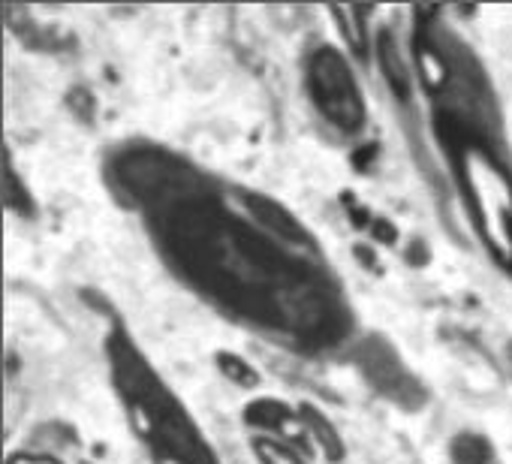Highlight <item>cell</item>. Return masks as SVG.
Masks as SVG:
<instances>
[{"label":"cell","mask_w":512,"mask_h":464,"mask_svg":"<svg viewBox=\"0 0 512 464\" xmlns=\"http://www.w3.org/2000/svg\"><path fill=\"white\" fill-rule=\"evenodd\" d=\"M308 82H311V94H314L317 106L338 127L356 130L365 121V103H362L359 85L341 55H335L332 49H320L311 58Z\"/></svg>","instance_id":"cell-1"},{"label":"cell","mask_w":512,"mask_h":464,"mask_svg":"<svg viewBox=\"0 0 512 464\" xmlns=\"http://www.w3.org/2000/svg\"><path fill=\"white\" fill-rule=\"evenodd\" d=\"M362 365H365L368 380H371L383 395H389V398H395V401H401V404H407V407L416 404L413 395L419 392V386L413 383V377L404 371V365L395 359V353H392L389 347L371 344V347L365 350Z\"/></svg>","instance_id":"cell-2"},{"label":"cell","mask_w":512,"mask_h":464,"mask_svg":"<svg viewBox=\"0 0 512 464\" xmlns=\"http://www.w3.org/2000/svg\"><path fill=\"white\" fill-rule=\"evenodd\" d=\"M455 464H488V443L476 434H461L455 440Z\"/></svg>","instance_id":"cell-3"}]
</instances>
